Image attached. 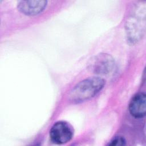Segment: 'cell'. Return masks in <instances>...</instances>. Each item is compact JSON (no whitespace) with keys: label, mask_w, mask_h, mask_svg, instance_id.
Here are the masks:
<instances>
[{"label":"cell","mask_w":146,"mask_h":146,"mask_svg":"<svg viewBox=\"0 0 146 146\" xmlns=\"http://www.w3.org/2000/svg\"><path fill=\"white\" fill-rule=\"evenodd\" d=\"M105 80L99 77L86 79L78 83L69 94V100L73 103L87 100L98 94L104 87Z\"/></svg>","instance_id":"cell-1"},{"label":"cell","mask_w":146,"mask_h":146,"mask_svg":"<svg viewBox=\"0 0 146 146\" xmlns=\"http://www.w3.org/2000/svg\"><path fill=\"white\" fill-rule=\"evenodd\" d=\"M74 132L71 125L64 121L56 122L50 131L51 141L58 144H65L71 140Z\"/></svg>","instance_id":"cell-2"},{"label":"cell","mask_w":146,"mask_h":146,"mask_svg":"<svg viewBox=\"0 0 146 146\" xmlns=\"http://www.w3.org/2000/svg\"><path fill=\"white\" fill-rule=\"evenodd\" d=\"M114 64V60L111 55L102 53L95 57L91 63V68L95 74L106 75L112 71Z\"/></svg>","instance_id":"cell-3"},{"label":"cell","mask_w":146,"mask_h":146,"mask_svg":"<svg viewBox=\"0 0 146 146\" xmlns=\"http://www.w3.org/2000/svg\"><path fill=\"white\" fill-rule=\"evenodd\" d=\"M131 115L135 118H142L146 112V95L143 92L135 95L132 98L128 107Z\"/></svg>","instance_id":"cell-4"},{"label":"cell","mask_w":146,"mask_h":146,"mask_svg":"<svg viewBox=\"0 0 146 146\" xmlns=\"http://www.w3.org/2000/svg\"><path fill=\"white\" fill-rule=\"evenodd\" d=\"M47 1H21L18 3V10L26 15H35L46 7Z\"/></svg>","instance_id":"cell-5"},{"label":"cell","mask_w":146,"mask_h":146,"mask_svg":"<svg viewBox=\"0 0 146 146\" xmlns=\"http://www.w3.org/2000/svg\"><path fill=\"white\" fill-rule=\"evenodd\" d=\"M125 144V140L124 138L121 136H117L113 138L111 141V143L109 144L110 145H124Z\"/></svg>","instance_id":"cell-6"}]
</instances>
